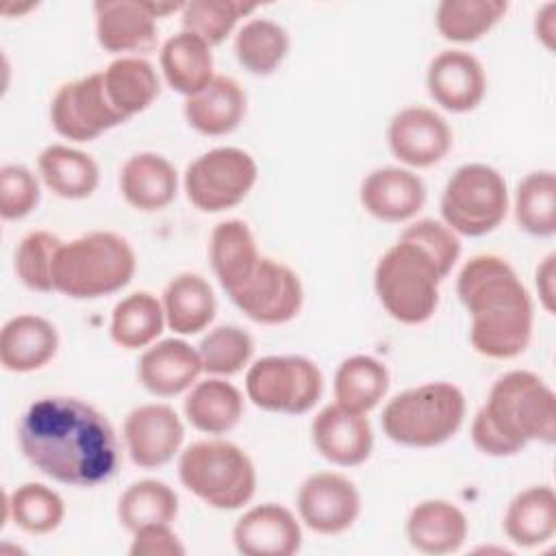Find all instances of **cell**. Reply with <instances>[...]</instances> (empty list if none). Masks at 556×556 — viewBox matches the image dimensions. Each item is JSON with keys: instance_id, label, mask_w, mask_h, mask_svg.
I'll list each match as a JSON object with an SVG mask.
<instances>
[{"instance_id": "43", "label": "cell", "mask_w": 556, "mask_h": 556, "mask_svg": "<svg viewBox=\"0 0 556 556\" xmlns=\"http://www.w3.org/2000/svg\"><path fill=\"white\" fill-rule=\"evenodd\" d=\"M41 200L39 178L17 163L0 167V217L4 222L24 219L30 215Z\"/></svg>"}, {"instance_id": "22", "label": "cell", "mask_w": 556, "mask_h": 556, "mask_svg": "<svg viewBox=\"0 0 556 556\" xmlns=\"http://www.w3.org/2000/svg\"><path fill=\"white\" fill-rule=\"evenodd\" d=\"M469 536L467 515L447 500H424L406 517V539L410 547L426 556L458 552Z\"/></svg>"}, {"instance_id": "40", "label": "cell", "mask_w": 556, "mask_h": 556, "mask_svg": "<svg viewBox=\"0 0 556 556\" xmlns=\"http://www.w3.org/2000/svg\"><path fill=\"white\" fill-rule=\"evenodd\" d=\"M202 369L211 376H235L250 365L254 339L237 324H222L208 330L198 343Z\"/></svg>"}, {"instance_id": "8", "label": "cell", "mask_w": 556, "mask_h": 556, "mask_svg": "<svg viewBox=\"0 0 556 556\" xmlns=\"http://www.w3.org/2000/svg\"><path fill=\"white\" fill-rule=\"evenodd\" d=\"M508 213L504 176L486 163L460 165L443 187L441 217L458 237H484Z\"/></svg>"}, {"instance_id": "21", "label": "cell", "mask_w": 556, "mask_h": 556, "mask_svg": "<svg viewBox=\"0 0 556 556\" xmlns=\"http://www.w3.org/2000/svg\"><path fill=\"white\" fill-rule=\"evenodd\" d=\"M96 39L102 50L150 52L156 46V17L146 0H100L93 4Z\"/></svg>"}, {"instance_id": "12", "label": "cell", "mask_w": 556, "mask_h": 556, "mask_svg": "<svg viewBox=\"0 0 556 556\" xmlns=\"http://www.w3.org/2000/svg\"><path fill=\"white\" fill-rule=\"evenodd\" d=\"M228 298L248 319L263 326H280L302 311L304 287L287 263L261 256L252 276Z\"/></svg>"}, {"instance_id": "38", "label": "cell", "mask_w": 556, "mask_h": 556, "mask_svg": "<svg viewBox=\"0 0 556 556\" xmlns=\"http://www.w3.org/2000/svg\"><path fill=\"white\" fill-rule=\"evenodd\" d=\"M508 11L504 0H443L437 7L434 24L443 39L452 43H473L482 39Z\"/></svg>"}, {"instance_id": "20", "label": "cell", "mask_w": 556, "mask_h": 556, "mask_svg": "<svg viewBox=\"0 0 556 556\" xmlns=\"http://www.w3.org/2000/svg\"><path fill=\"white\" fill-rule=\"evenodd\" d=\"M202 371L198 348L176 337L152 343L137 363L141 387L156 397H174L189 391Z\"/></svg>"}, {"instance_id": "10", "label": "cell", "mask_w": 556, "mask_h": 556, "mask_svg": "<svg viewBox=\"0 0 556 556\" xmlns=\"http://www.w3.org/2000/svg\"><path fill=\"white\" fill-rule=\"evenodd\" d=\"M258 178L254 156L235 146H219L195 156L182 176L187 200L202 213H222L248 198Z\"/></svg>"}, {"instance_id": "30", "label": "cell", "mask_w": 556, "mask_h": 556, "mask_svg": "<svg viewBox=\"0 0 556 556\" xmlns=\"http://www.w3.org/2000/svg\"><path fill=\"white\" fill-rule=\"evenodd\" d=\"M243 393L228 380L213 376L195 382L185 397L187 421L204 434H226L243 417Z\"/></svg>"}, {"instance_id": "28", "label": "cell", "mask_w": 556, "mask_h": 556, "mask_svg": "<svg viewBox=\"0 0 556 556\" xmlns=\"http://www.w3.org/2000/svg\"><path fill=\"white\" fill-rule=\"evenodd\" d=\"M161 304L167 326L182 337L206 330L217 313V300L211 282L195 271L174 276L163 289Z\"/></svg>"}, {"instance_id": "7", "label": "cell", "mask_w": 556, "mask_h": 556, "mask_svg": "<svg viewBox=\"0 0 556 556\" xmlns=\"http://www.w3.org/2000/svg\"><path fill=\"white\" fill-rule=\"evenodd\" d=\"M443 280L437 263L406 239L387 248L374 269L378 302L389 317L406 326L426 324L434 315Z\"/></svg>"}, {"instance_id": "44", "label": "cell", "mask_w": 556, "mask_h": 556, "mask_svg": "<svg viewBox=\"0 0 556 556\" xmlns=\"http://www.w3.org/2000/svg\"><path fill=\"white\" fill-rule=\"evenodd\" d=\"M400 239L419 245L437 263L443 278L450 276L463 250L458 235L439 219H417L402 230Z\"/></svg>"}, {"instance_id": "11", "label": "cell", "mask_w": 556, "mask_h": 556, "mask_svg": "<svg viewBox=\"0 0 556 556\" xmlns=\"http://www.w3.org/2000/svg\"><path fill=\"white\" fill-rule=\"evenodd\" d=\"M124 122V115H119L106 98L102 72L63 83L50 100L52 128L63 139L76 143L93 141Z\"/></svg>"}, {"instance_id": "39", "label": "cell", "mask_w": 556, "mask_h": 556, "mask_svg": "<svg viewBox=\"0 0 556 556\" xmlns=\"http://www.w3.org/2000/svg\"><path fill=\"white\" fill-rule=\"evenodd\" d=\"M517 226L532 237H554L556 232V176L552 169L530 172L515 189Z\"/></svg>"}, {"instance_id": "19", "label": "cell", "mask_w": 556, "mask_h": 556, "mask_svg": "<svg viewBox=\"0 0 556 556\" xmlns=\"http://www.w3.org/2000/svg\"><path fill=\"white\" fill-rule=\"evenodd\" d=\"M358 200L371 217L387 224H402L424 208L426 185L406 167H378L363 178Z\"/></svg>"}, {"instance_id": "45", "label": "cell", "mask_w": 556, "mask_h": 556, "mask_svg": "<svg viewBox=\"0 0 556 556\" xmlns=\"http://www.w3.org/2000/svg\"><path fill=\"white\" fill-rule=\"evenodd\" d=\"M130 556H182L185 545L172 530V523H150L132 532Z\"/></svg>"}, {"instance_id": "5", "label": "cell", "mask_w": 556, "mask_h": 556, "mask_svg": "<svg viewBox=\"0 0 556 556\" xmlns=\"http://www.w3.org/2000/svg\"><path fill=\"white\" fill-rule=\"evenodd\" d=\"M465 395L445 380L424 382L393 395L382 408V432L404 447H437L465 421Z\"/></svg>"}, {"instance_id": "27", "label": "cell", "mask_w": 556, "mask_h": 556, "mask_svg": "<svg viewBox=\"0 0 556 556\" xmlns=\"http://www.w3.org/2000/svg\"><path fill=\"white\" fill-rule=\"evenodd\" d=\"M502 530L517 547H539L556 534V493L549 484L519 491L506 506Z\"/></svg>"}, {"instance_id": "23", "label": "cell", "mask_w": 556, "mask_h": 556, "mask_svg": "<svg viewBox=\"0 0 556 556\" xmlns=\"http://www.w3.org/2000/svg\"><path fill=\"white\" fill-rule=\"evenodd\" d=\"M59 352V332L41 315L22 313L4 321L0 330V365L13 374H30L46 367Z\"/></svg>"}, {"instance_id": "9", "label": "cell", "mask_w": 556, "mask_h": 556, "mask_svg": "<svg viewBox=\"0 0 556 556\" xmlns=\"http://www.w3.org/2000/svg\"><path fill=\"white\" fill-rule=\"evenodd\" d=\"M321 369L300 354L263 356L245 374L248 400L267 413L304 415L321 400Z\"/></svg>"}, {"instance_id": "46", "label": "cell", "mask_w": 556, "mask_h": 556, "mask_svg": "<svg viewBox=\"0 0 556 556\" xmlns=\"http://www.w3.org/2000/svg\"><path fill=\"white\" fill-rule=\"evenodd\" d=\"M534 287H536V295L541 306L545 308V313L554 315L556 311V254L549 252L534 271Z\"/></svg>"}, {"instance_id": "13", "label": "cell", "mask_w": 556, "mask_h": 556, "mask_svg": "<svg viewBox=\"0 0 556 556\" xmlns=\"http://www.w3.org/2000/svg\"><path fill=\"white\" fill-rule=\"evenodd\" d=\"M356 484L337 471L311 473L298 489V519L313 532L334 536L350 530L361 515Z\"/></svg>"}, {"instance_id": "26", "label": "cell", "mask_w": 556, "mask_h": 556, "mask_svg": "<svg viewBox=\"0 0 556 556\" xmlns=\"http://www.w3.org/2000/svg\"><path fill=\"white\" fill-rule=\"evenodd\" d=\"M208 261L226 295L239 289L261 261L250 226L243 219H226L215 224L208 237Z\"/></svg>"}, {"instance_id": "2", "label": "cell", "mask_w": 556, "mask_h": 556, "mask_svg": "<svg viewBox=\"0 0 556 556\" xmlns=\"http://www.w3.org/2000/svg\"><path fill=\"white\" fill-rule=\"evenodd\" d=\"M456 293L471 317V348L493 361H510L532 339V298L510 267L497 254H476L458 271Z\"/></svg>"}, {"instance_id": "4", "label": "cell", "mask_w": 556, "mask_h": 556, "mask_svg": "<svg viewBox=\"0 0 556 556\" xmlns=\"http://www.w3.org/2000/svg\"><path fill=\"white\" fill-rule=\"evenodd\" d=\"M137 271L128 239L111 230H91L63 241L54 261V291L72 300H98L122 291Z\"/></svg>"}, {"instance_id": "15", "label": "cell", "mask_w": 556, "mask_h": 556, "mask_svg": "<svg viewBox=\"0 0 556 556\" xmlns=\"http://www.w3.org/2000/svg\"><path fill=\"white\" fill-rule=\"evenodd\" d=\"M391 154L415 169L441 163L454 143V132L443 115L428 106H406L397 111L387 128Z\"/></svg>"}, {"instance_id": "36", "label": "cell", "mask_w": 556, "mask_h": 556, "mask_svg": "<svg viewBox=\"0 0 556 556\" xmlns=\"http://www.w3.org/2000/svg\"><path fill=\"white\" fill-rule=\"evenodd\" d=\"M7 519L26 534L43 536L63 523L65 502L54 489L41 482H24L4 495V521Z\"/></svg>"}, {"instance_id": "16", "label": "cell", "mask_w": 556, "mask_h": 556, "mask_svg": "<svg viewBox=\"0 0 556 556\" xmlns=\"http://www.w3.org/2000/svg\"><path fill=\"white\" fill-rule=\"evenodd\" d=\"M311 439L321 458L337 467L363 465L374 452V430L365 413L332 402L311 424Z\"/></svg>"}, {"instance_id": "1", "label": "cell", "mask_w": 556, "mask_h": 556, "mask_svg": "<svg viewBox=\"0 0 556 556\" xmlns=\"http://www.w3.org/2000/svg\"><path fill=\"white\" fill-rule=\"evenodd\" d=\"M22 456L46 478L93 489L119 467V443L106 415L72 395H43L17 421Z\"/></svg>"}, {"instance_id": "41", "label": "cell", "mask_w": 556, "mask_h": 556, "mask_svg": "<svg viewBox=\"0 0 556 556\" xmlns=\"http://www.w3.org/2000/svg\"><path fill=\"white\" fill-rule=\"evenodd\" d=\"M256 4L239 0H191L180 11V26L206 41L211 48L222 43L239 24V20L252 13Z\"/></svg>"}, {"instance_id": "33", "label": "cell", "mask_w": 556, "mask_h": 556, "mask_svg": "<svg viewBox=\"0 0 556 556\" xmlns=\"http://www.w3.org/2000/svg\"><path fill=\"white\" fill-rule=\"evenodd\" d=\"M165 326L161 300L150 291H135L113 306L109 334L122 350H146L156 343Z\"/></svg>"}, {"instance_id": "37", "label": "cell", "mask_w": 556, "mask_h": 556, "mask_svg": "<svg viewBox=\"0 0 556 556\" xmlns=\"http://www.w3.org/2000/svg\"><path fill=\"white\" fill-rule=\"evenodd\" d=\"M176 515L178 495L163 480H137L128 484L117 500V519L130 534L150 523H172Z\"/></svg>"}, {"instance_id": "35", "label": "cell", "mask_w": 556, "mask_h": 556, "mask_svg": "<svg viewBox=\"0 0 556 556\" xmlns=\"http://www.w3.org/2000/svg\"><path fill=\"white\" fill-rule=\"evenodd\" d=\"M235 56L252 76L274 74L289 54L291 39L282 24L267 17L248 20L235 35Z\"/></svg>"}, {"instance_id": "34", "label": "cell", "mask_w": 556, "mask_h": 556, "mask_svg": "<svg viewBox=\"0 0 556 556\" xmlns=\"http://www.w3.org/2000/svg\"><path fill=\"white\" fill-rule=\"evenodd\" d=\"M389 369L382 361L369 354H354L341 361L334 371V402L354 413H369L389 391Z\"/></svg>"}, {"instance_id": "6", "label": "cell", "mask_w": 556, "mask_h": 556, "mask_svg": "<svg viewBox=\"0 0 556 556\" xmlns=\"http://www.w3.org/2000/svg\"><path fill=\"white\" fill-rule=\"evenodd\" d=\"M182 486L215 510L243 508L256 491V469L243 447L224 439H202L178 456Z\"/></svg>"}, {"instance_id": "3", "label": "cell", "mask_w": 556, "mask_h": 556, "mask_svg": "<svg viewBox=\"0 0 556 556\" xmlns=\"http://www.w3.org/2000/svg\"><path fill=\"white\" fill-rule=\"evenodd\" d=\"M469 434L476 450L493 458L515 456L532 441L552 445L556 439L552 387L528 369L502 374L473 415Z\"/></svg>"}, {"instance_id": "47", "label": "cell", "mask_w": 556, "mask_h": 556, "mask_svg": "<svg viewBox=\"0 0 556 556\" xmlns=\"http://www.w3.org/2000/svg\"><path fill=\"white\" fill-rule=\"evenodd\" d=\"M534 35L547 48L554 50L556 39V4L547 2L534 13Z\"/></svg>"}, {"instance_id": "24", "label": "cell", "mask_w": 556, "mask_h": 556, "mask_svg": "<svg viewBox=\"0 0 556 556\" xmlns=\"http://www.w3.org/2000/svg\"><path fill=\"white\" fill-rule=\"evenodd\" d=\"M248 111V96L243 87L224 74L215 78L195 96L185 98L182 115L187 124L206 137H224L237 130Z\"/></svg>"}, {"instance_id": "14", "label": "cell", "mask_w": 556, "mask_h": 556, "mask_svg": "<svg viewBox=\"0 0 556 556\" xmlns=\"http://www.w3.org/2000/svg\"><path fill=\"white\" fill-rule=\"evenodd\" d=\"M122 439L137 467L159 469L180 454L185 426L169 404H139L124 417Z\"/></svg>"}, {"instance_id": "17", "label": "cell", "mask_w": 556, "mask_h": 556, "mask_svg": "<svg viewBox=\"0 0 556 556\" xmlns=\"http://www.w3.org/2000/svg\"><path fill=\"white\" fill-rule=\"evenodd\" d=\"M232 545L243 556H293L302 547V526L287 506L265 502L237 519Z\"/></svg>"}, {"instance_id": "32", "label": "cell", "mask_w": 556, "mask_h": 556, "mask_svg": "<svg viewBox=\"0 0 556 556\" xmlns=\"http://www.w3.org/2000/svg\"><path fill=\"white\" fill-rule=\"evenodd\" d=\"M106 98L128 122L146 111L161 93V78L150 61L141 56H119L102 70Z\"/></svg>"}, {"instance_id": "31", "label": "cell", "mask_w": 556, "mask_h": 556, "mask_svg": "<svg viewBox=\"0 0 556 556\" xmlns=\"http://www.w3.org/2000/svg\"><path fill=\"white\" fill-rule=\"evenodd\" d=\"M37 172L43 185L63 200H85L100 185L96 159L83 150L52 143L37 156Z\"/></svg>"}, {"instance_id": "25", "label": "cell", "mask_w": 556, "mask_h": 556, "mask_svg": "<svg viewBox=\"0 0 556 556\" xmlns=\"http://www.w3.org/2000/svg\"><path fill=\"white\" fill-rule=\"evenodd\" d=\"M119 193L135 211H163L176 200L178 172L163 154H130L119 169Z\"/></svg>"}, {"instance_id": "18", "label": "cell", "mask_w": 556, "mask_h": 556, "mask_svg": "<svg viewBox=\"0 0 556 556\" xmlns=\"http://www.w3.org/2000/svg\"><path fill=\"white\" fill-rule=\"evenodd\" d=\"M426 87L441 109L469 113L486 93V74L471 52L443 50L428 63Z\"/></svg>"}, {"instance_id": "29", "label": "cell", "mask_w": 556, "mask_h": 556, "mask_svg": "<svg viewBox=\"0 0 556 556\" xmlns=\"http://www.w3.org/2000/svg\"><path fill=\"white\" fill-rule=\"evenodd\" d=\"M159 65L165 83L185 98L195 96L215 78L211 46L185 30L163 41Z\"/></svg>"}, {"instance_id": "42", "label": "cell", "mask_w": 556, "mask_h": 556, "mask_svg": "<svg viewBox=\"0 0 556 556\" xmlns=\"http://www.w3.org/2000/svg\"><path fill=\"white\" fill-rule=\"evenodd\" d=\"M61 239L48 230H33L15 248L13 267L20 282L37 293L54 291V261Z\"/></svg>"}]
</instances>
